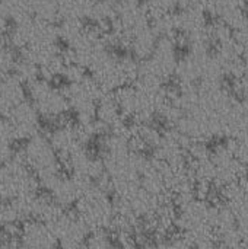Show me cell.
<instances>
[{
	"mask_svg": "<svg viewBox=\"0 0 248 249\" xmlns=\"http://www.w3.org/2000/svg\"><path fill=\"white\" fill-rule=\"evenodd\" d=\"M216 204L194 196L177 204V229L196 248H203L216 241Z\"/></svg>",
	"mask_w": 248,
	"mask_h": 249,
	"instance_id": "cell-1",
	"label": "cell"
},
{
	"mask_svg": "<svg viewBox=\"0 0 248 249\" xmlns=\"http://www.w3.org/2000/svg\"><path fill=\"white\" fill-rule=\"evenodd\" d=\"M75 213L85 223L91 233L107 232L113 229L117 204L111 198L105 181L91 184L75 206Z\"/></svg>",
	"mask_w": 248,
	"mask_h": 249,
	"instance_id": "cell-2",
	"label": "cell"
},
{
	"mask_svg": "<svg viewBox=\"0 0 248 249\" xmlns=\"http://www.w3.org/2000/svg\"><path fill=\"white\" fill-rule=\"evenodd\" d=\"M91 77L105 93L133 85L139 74V61L133 55H118L113 51H102L89 69Z\"/></svg>",
	"mask_w": 248,
	"mask_h": 249,
	"instance_id": "cell-3",
	"label": "cell"
},
{
	"mask_svg": "<svg viewBox=\"0 0 248 249\" xmlns=\"http://www.w3.org/2000/svg\"><path fill=\"white\" fill-rule=\"evenodd\" d=\"M16 156L38 178L41 188L53 178L61 174V160L53 147L48 136L39 133L23 142L16 150Z\"/></svg>",
	"mask_w": 248,
	"mask_h": 249,
	"instance_id": "cell-4",
	"label": "cell"
},
{
	"mask_svg": "<svg viewBox=\"0 0 248 249\" xmlns=\"http://www.w3.org/2000/svg\"><path fill=\"white\" fill-rule=\"evenodd\" d=\"M26 96L44 121L54 125L66 121L70 107L63 88H57L51 82L39 77L26 85Z\"/></svg>",
	"mask_w": 248,
	"mask_h": 249,
	"instance_id": "cell-5",
	"label": "cell"
},
{
	"mask_svg": "<svg viewBox=\"0 0 248 249\" xmlns=\"http://www.w3.org/2000/svg\"><path fill=\"white\" fill-rule=\"evenodd\" d=\"M63 90L77 123H91L96 120V107L105 92L91 76L86 74L79 82L66 83Z\"/></svg>",
	"mask_w": 248,
	"mask_h": 249,
	"instance_id": "cell-6",
	"label": "cell"
},
{
	"mask_svg": "<svg viewBox=\"0 0 248 249\" xmlns=\"http://www.w3.org/2000/svg\"><path fill=\"white\" fill-rule=\"evenodd\" d=\"M57 239L58 249H80L88 241L91 232L76 213L63 212L48 225Z\"/></svg>",
	"mask_w": 248,
	"mask_h": 249,
	"instance_id": "cell-7",
	"label": "cell"
},
{
	"mask_svg": "<svg viewBox=\"0 0 248 249\" xmlns=\"http://www.w3.org/2000/svg\"><path fill=\"white\" fill-rule=\"evenodd\" d=\"M63 165L67 166L69 174L86 184H96L105 179V165L102 158L94 155L88 147H83L67 158Z\"/></svg>",
	"mask_w": 248,
	"mask_h": 249,
	"instance_id": "cell-8",
	"label": "cell"
},
{
	"mask_svg": "<svg viewBox=\"0 0 248 249\" xmlns=\"http://www.w3.org/2000/svg\"><path fill=\"white\" fill-rule=\"evenodd\" d=\"M247 3L248 0H205L203 9L215 20L237 32L248 25Z\"/></svg>",
	"mask_w": 248,
	"mask_h": 249,
	"instance_id": "cell-9",
	"label": "cell"
},
{
	"mask_svg": "<svg viewBox=\"0 0 248 249\" xmlns=\"http://www.w3.org/2000/svg\"><path fill=\"white\" fill-rule=\"evenodd\" d=\"M89 185L91 184H86L70 174L61 172L60 175L53 178L50 182L42 185L41 190L48 193L58 206L67 210L69 207L76 206V203L79 201V198L83 196V193L86 191Z\"/></svg>",
	"mask_w": 248,
	"mask_h": 249,
	"instance_id": "cell-10",
	"label": "cell"
},
{
	"mask_svg": "<svg viewBox=\"0 0 248 249\" xmlns=\"http://www.w3.org/2000/svg\"><path fill=\"white\" fill-rule=\"evenodd\" d=\"M19 242L22 249H58L51 228L38 220H26L20 225Z\"/></svg>",
	"mask_w": 248,
	"mask_h": 249,
	"instance_id": "cell-11",
	"label": "cell"
},
{
	"mask_svg": "<svg viewBox=\"0 0 248 249\" xmlns=\"http://www.w3.org/2000/svg\"><path fill=\"white\" fill-rule=\"evenodd\" d=\"M225 136L248 144V96H241L232 105L225 124Z\"/></svg>",
	"mask_w": 248,
	"mask_h": 249,
	"instance_id": "cell-12",
	"label": "cell"
},
{
	"mask_svg": "<svg viewBox=\"0 0 248 249\" xmlns=\"http://www.w3.org/2000/svg\"><path fill=\"white\" fill-rule=\"evenodd\" d=\"M96 121L104 128L105 133L114 131L118 128H123L127 125V120L124 118L114 93H104V96L99 99L96 107Z\"/></svg>",
	"mask_w": 248,
	"mask_h": 249,
	"instance_id": "cell-13",
	"label": "cell"
},
{
	"mask_svg": "<svg viewBox=\"0 0 248 249\" xmlns=\"http://www.w3.org/2000/svg\"><path fill=\"white\" fill-rule=\"evenodd\" d=\"M159 39H161V36L155 32V29L149 23L148 26L136 31L133 35H130L127 51L137 61H143L153 54Z\"/></svg>",
	"mask_w": 248,
	"mask_h": 249,
	"instance_id": "cell-14",
	"label": "cell"
},
{
	"mask_svg": "<svg viewBox=\"0 0 248 249\" xmlns=\"http://www.w3.org/2000/svg\"><path fill=\"white\" fill-rule=\"evenodd\" d=\"M16 50L7 42L6 38H0V76L12 74L18 60L16 58Z\"/></svg>",
	"mask_w": 248,
	"mask_h": 249,
	"instance_id": "cell-15",
	"label": "cell"
},
{
	"mask_svg": "<svg viewBox=\"0 0 248 249\" xmlns=\"http://www.w3.org/2000/svg\"><path fill=\"white\" fill-rule=\"evenodd\" d=\"M143 3L151 19L178 10V0H143Z\"/></svg>",
	"mask_w": 248,
	"mask_h": 249,
	"instance_id": "cell-16",
	"label": "cell"
},
{
	"mask_svg": "<svg viewBox=\"0 0 248 249\" xmlns=\"http://www.w3.org/2000/svg\"><path fill=\"white\" fill-rule=\"evenodd\" d=\"M80 249H120V245L117 239L107 235V232H95L89 235L88 241Z\"/></svg>",
	"mask_w": 248,
	"mask_h": 249,
	"instance_id": "cell-17",
	"label": "cell"
},
{
	"mask_svg": "<svg viewBox=\"0 0 248 249\" xmlns=\"http://www.w3.org/2000/svg\"><path fill=\"white\" fill-rule=\"evenodd\" d=\"M142 249H172V247L170 238H164V239H151L149 242L142 245Z\"/></svg>",
	"mask_w": 248,
	"mask_h": 249,
	"instance_id": "cell-18",
	"label": "cell"
},
{
	"mask_svg": "<svg viewBox=\"0 0 248 249\" xmlns=\"http://www.w3.org/2000/svg\"><path fill=\"white\" fill-rule=\"evenodd\" d=\"M234 85H235V89L243 96H248V66L247 69H246V71L237 80H234Z\"/></svg>",
	"mask_w": 248,
	"mask_h": 249,
	"instance_id": "cell-19",
	"label": "cell"
},
{
	"mask_svg": "<svg viewBox=\"0 0 248 249\" xmlns=\"http://www.w3.org/2000/svg\"><path fill=\"white\" fill-rule=\"evenodd\" d=\"M199 249H232V248H228V247H225V245H222V244H210V245H206V247H203V248H199Z\"/></svg>",
	"mask_w": 248,
	"mask_h": 249,
	"instance_id": "cell-20",
	"label": "cell"
}]
</instances>
